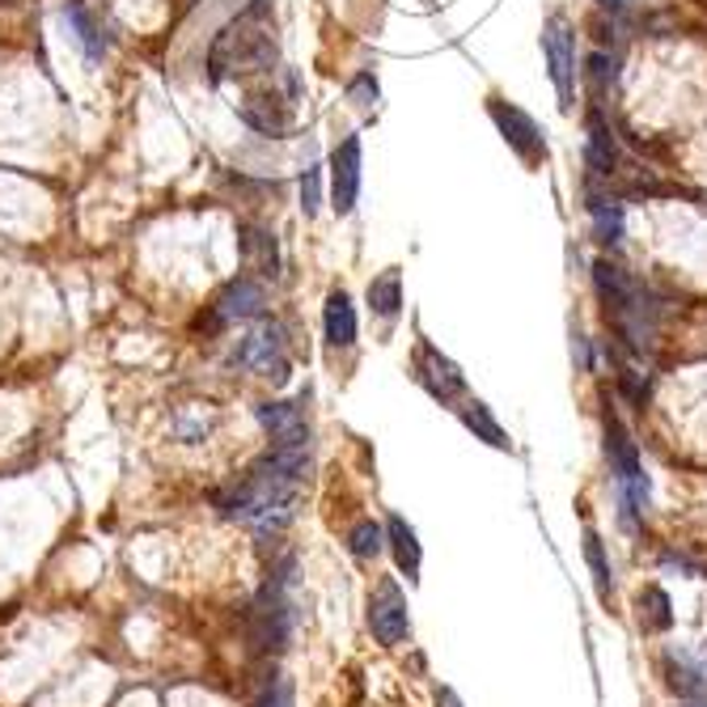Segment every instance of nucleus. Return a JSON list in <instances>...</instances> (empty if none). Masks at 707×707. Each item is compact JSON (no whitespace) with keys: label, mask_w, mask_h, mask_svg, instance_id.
<instances>
[{"label":"nucleus","mask_w":707,"mask_h":707,"mask_svg":"<svg viewBox=\"0 0 707 707\" xmlns=\"http://www.w3.org/2000/svg\"><path fill=\"white\" fill-rule=\"evenodd\" d=\"M323 327H327L330 348H352L356 344V309H352V297H348L344 289H335V293L327 297Z\"/></svg>","instance_id":"14"},{"label":"nucleus","mask_w":707,"mask_h":707,"mask_svg":"<svg viewBox=\"0 0 707 707\" xmlns=\"http://www.w3.org/2000/svg\"><path fill=\"white\" fill-rule=\"evenodd\" d=\"M543 55L551 64V81L559 89V107L572 110L576 98V30L568 26V18H551L543 30Z\"/></svg>","instance_id":"5"},{"label":"nucleus","mask_w":707,"mask_h":707,"mask_svg":"<svg viewBox=\"0 0 707 707\" xmlns=\"http://www.w3.org/2000/svg\"><path fill=\"white\" fill-rule=\"evenodd\" d=\"M254 707H297V699H293V682L275 678L272 686H263V695L254 699Z\"/></svg>","instance_id":"26"},{"label":"nucleus","mask_w":707,"mask_h":707,"mask_svg":"<svg viewBox=\"0 0 707 707\" xmlns=\"http://www.w3.org/2000/svg\"><path fill=\"white\" fill-rule=\"evenodd\" d=\"M585 204H589V217H594V229H598L601 242H619L623 238V204L614 199V195H601L594 183H589V195H585Z\"/></svg>","instance_id":"17"},{"label":"nucleus","mask_w":707,"mask_h":707,"mask_svg":"<svg viewBox=\"0 0 707 707\" xmlns=\"http://www.w3.org/2000/svg\"><path fill=\"white\" fill-rule=\"evenodd\" d=\"M259 424L272 433V449H309V424L301 403H259Z\"/></svg>","instance_id":"11"},{"label":"nucleus","mask_w":707,"mask_h":707,"mask_svg":"<svg viewBox=\"0 0 707 707\" xmlns=\"http://www.w3.org/2000/svg\"><path fill=\"white\" fill-rule=\"evenodd\" d=\"M436 707H463V699H458L449 686H440V690H436Z\"/></svg>","instance_id":"27"},{"label":"nucleus","mask_w":707,"mask_h":707,"mask_svg":"<svg viewBox=\"0 0 707 707\" xmlns=\"http://www.w3.org/2000/svg\"><path fill=\"white\" fill-rule=\"evenodd\" d=\"M594 284H598V297L606 301V314L614 318L619 335L635 352H649L656 335V318H661V305H656L653 293L610 259L594 263Z\"/></svg>","instance_id":"2"},{"label":"nucleus","mask_w":707,"mask_h":707,"mask_svg":"<svg viewBox=\"0 0 707 707\" xmlns=\"http://www.w3.org/2000/svg\"><path fill=\"white\" fill-rule=\"evenodd\" d=\"M585 559H589V572H594L598 598L610 601V594H614V572H610V564H606V546H601V539L594 534V530L585 534Z\"/></svg>","instance_id":"21"},{"label":"nucleus","mask_w":707,"mask_h":707,"mask_svg":"<svg viewBox=\"0 0 707 707\" xmlns=\"http://www.w3.org/2000/svg\"><path fill=\"white\" fill-rule=\"evenodd\" d=\"M369 309L381 314V318H394L403 309V275L399 272H381L373 284H369Z\"/></svg>","instance_id":"18"},{"label":"nucleus","mask_w":707,"mask_h":707,"mask_svg":"<svg viewBox=\"0 0 707 707\" xmlns=\"http://www.w3.org/2000/svg\"><path fill=\"white\" fill-rule=\"evenodd\" d=\"M68 22L77 26V39L85 43L89 59H98V55H102V43H98V30H94V22L85 18V9H77V4H73V9H68Z\"/></svg>","instance_id":"25"},{"label":"nucleus","mask_w":707,"mask_h":707,"mask_svg":"<svg viewBox=\"0 0 707 707\" xmlns=\"http://www.w3.org/2000/svg\"><path fill=\"white\" fill-rule=\"evenodd\" d=\"M356 195H360V137H348L330 157V199L339 217L352 213Z\"/></svg>","instance_id":"9"},{"label":"nucleus","mask_w":707,"mask_h":707,"mask_svg":"<svg viewBox=\"0 0 707 707\" xmlns=\"http://www.w3.org/2000/svg\"><path fill=\"white\" fill-rule=\"evenodd\" d=\"M268 0H254L246 13H238L229 26L217 34L213 52H208V68L213 81H225L229 73H268L275 64V39L263 26Z\"/></svg>","instance_id":"3"},{"label":"nucleus","mask_w":707,"mask_h":707,"mask_svg":"<svg viewBox=\"0 0 707 707\" xmlns=\"http://www.w3.org/2000/svg\"><path fill=\"white\" fill-rule=\"evenodd\" d=\"M385 546L394 551L399 572L407 580H420V539H415V530L399 513H390V521H385Z\"/></svg>","instance_id":"15"},{"label":"nucleus","mask_w":707,"mask_h":707,"mask_svg":"<svg viewBox=\"0 0 707 707\" xmlns=\"http://www.w3.org/2000/svg\"><path fill=\"white\" fill-rule=\"evenodd\" d=\"M369 631L378 635V644H385V649L403 644L411 635L407 598H403L394 576H381L378 585H373V594H369Z\"/></svg>","instance_id":"4"},{"label":"nucleus","mask_w":707,"mask_h":707,"mask_svg":"<svg viewBox=\"0 0 707 707\" xmlns=\"http://www.w3.org/2000/svg\"><path fill=\"white\" fill-rule=\"evenodd\" d=\"M690 707H707V704H690Z\"/></svg>","instance_id":"29"},{"label":"nucleus","mask_w":707,"mask_h":707,"mask_svg":"<svg viewBox=\"0 0 707 707\" xmlns=\"http://www.w3.org/2000/svg\"><path fill=\"white\" fill-rule=\"evenodd\" d=\"M415 373L424 381V390L440 399V403H449V399H458L466 390V378L463 369L449 360V356H440L433 344H420V352H415Z\"/></svg>","instance_id":"10"},{"label":"nucleus","mask_w":707,"mask_h":707,"mask_svg":"<svg viewBox=\"0 0 707 707\" xmlns=\"http://www.w3.org/2000/svg\"><path fill=\"white\" fill-rule=\"evenodd\" d=\"M488 115H491V123L500 128V137L509 140V149L518 153L521 162H539V157H546L543 132H539V123H534V119H530V115H525L521 107L504 102V98H491Z\"/></svg>","instance_id":"7"},{"label":"nucleus","mask_w":707,"mask_h":707,"mask_svg":"<svg viewBox=\"0 0 707 707\" xmlns=\"http://www.w3.org/2000/svg\"><path fill=\"white\" fill-rule=\"evenodd\" d=\"M238 246H242V259L250 272L259 275H280V250H275V233H268V229H259V225H242V238H238Z\"/></svg>","instance_id":"13"},{"label":"nucleus","mask_w":707,"mask_h":707,"mask_svg":"<svg viewBox=\"0 0 707 707\" xmlns=\"http://www.w3.org/2000/svg\"><path fill=\"white\" fill-rule=\"evenodd\" d=\"M348 98L360 110H373L378 107V77L373 73H356L352 81H348Z\"/></svg>","instance_id":"23"},{"label":"nucleus","mask_w":707,"mask_h":707,"mask_svg":"<svg viewBox=\"0 0 707 707\" xmlns=\"http://www.w3.org/2000/svg\"><path fill=\"white\" fill-rule=\"evenodd\" d=\"M246 128L263 132V137H284L289 132V102H280L272 94H250L242 107H238Z\"/></svg>","instance_id":"12"},{"label":"nucleus","mask_w":707,"mask_h":707,"mask_svg":"<svg viewBox=\"0 0 707 707\" xmlns=\"http://www.w3.org/2000/svg\"><path fill=\"white\" fill-rule=\"evenodd\" d=\"M463 424L475 436H483L491 449H509V436H504V428L496 424V415L488 411V403H466V407H463Z\"/></svg>","instance_id":"20"},{"label":"nucleus","mask_w":707,"mask_h":707,"mask_svg":"<svg viewBox=\"0 0 707 707\" xmlns=\"http://www.w3.org/2000/svg\"><path fill=\"white\" fill-rule=\"evenodd\" d=\"M305 470H309V449H272L268 458L250 466V475L229 496H217L220 513L250 525L259 539L280 534L297 513Z\"/></svg>","instance_id":"1"},{"label":"nucleus","mask_w":707,"mask_h":707,"mask_svg":"<svg viewBox=\"0 0 707 707\" xmlns=\"http://www.w3.org/2000/svg\"><path fill=\"white\" fill-rule=\"evenodd\" d=\"M263 309H268V289L259 280H250V275H238L213 301V323L217 327L220 323H246V318H259Z\"/></svg>","instance_id":"8"},{"label":"nucleus","mask_w":707,"mask_h":707,"mask_svg":"<svg viewBox=\"0 0 707 707\" xmlns=\"http://www.w3.org/2000/svg\"><path fill=\"white\" fill-rule=\"evenodd\" d=\"M670 686L686 699L707 695V653H670Z\"/></svg>","instance_id":"16"},{"label":"nucleus","mask_w":707,"mask_h":707,"mask_svg":"<svg viewBox=\"0 0 707 707\" xmlns=\"http://www.w3.org/2000/svg\"><path fill=\"white\" fill-rule=\"evenodd\" d=\"M381 546H385V530L378 521H356L352 534H348V551L356 559H373V555H381Z\"/></svg>","instance_id":"22"},{"label":"nucleus","mask_w":707,"mask_h":707,"mask_svg":"<svg viewBox=\"0 0 707 707\" xmlns=\"http://www.w3.org/2000/svg\"><path fill=\"white\" fill-rule=\"evenodd\" d=\"M635 606H640V627H644V631H670V627H674V610H670L665 589L649 585V589L635 598Z\"/></svg>","instance_id":"19"},{"label":"nucleus","mask_w":707,"mask_h":707,"mask_svg":"<svg viewBox=\"0 0 707 707\" xmlns=\"http://www.w3.org/2000/svg\"><path fill=\"white\" fill-rule=\"evenodd\" d=\"M598 4H601V9H623L627 0H598Z\"/></svg>","instance_id":"28"},{"label":"nucleus","mask_w":707,"mask_h":707,"mask_svg":"<svg viewBox=\"0 0 707 707\" xmlns=\"http://www.w3.org/2000/svg\"><path fill=\"white\" fill-rule=\"evenodd\" d=\"M233 365H242L259 378L284 381L289 378V352H284V330L280 327H263L254 335H246L242 344L233 348Z\"/></svg>","instance_id":"6"},{"label":"nucleus","mask_w":707,"mask_h":707,"mask_svg":"<svg viewBox=\"0 0 707 707\" xmlns=\"http://www.w3.org/2000/svg\"><path fill=\"white\" fill-rule=\"evenodd\" d=\"M318 204H323V170L314 165V170H305V178H301V208H305V217H314Z\"/></svg>","instance_id":"24"}]
</instances>
